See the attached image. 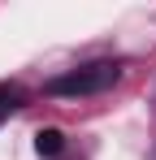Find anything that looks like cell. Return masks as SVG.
Listing matches in <instances>:
<instances>
[{"instance_id":"obj_1","label":"cell","mask_w":156,"mask_h":160,"mask_svg":"<svg viewBox=\"0 0 156 160\" xmlns=\"http://www.w3.org/2000/svg\"><path fill=\"white\" fill-rule=\"evenodd\" d=\"M117 78H122V65H117V61H91V65H78L70 74L52 78L48 91L52 95H100V91H108Z\"/></svg>"},{"instance_id":"obj_3","label":"cell","mask_w":156,"mask_h":160,"mask_svg":"<svg viewBox=\"0 0 156 160\" xmlns=\"http://www.w3.org/2000/svg\"><path fill=\"white\" fill-rule=\"evenodd\" d=\"M18 108H22V91L18 87H0V121H9Z\"/></svg>"},{"instance_id":"obj_2","label":"cell","mask_w":156,"mask_h":160,"mask_svg":"<svg viewBox=\"0 0 156 160\" xmlns=\"http://www.w3.org/2000/svg\"><path fill=\"white\" fill-rule=\"evenodd\" d=\"M35 147H39V156L56 160L61 152H65V134H61V130H39V134H35Z\"/></svg>"}]
</instances>
